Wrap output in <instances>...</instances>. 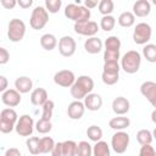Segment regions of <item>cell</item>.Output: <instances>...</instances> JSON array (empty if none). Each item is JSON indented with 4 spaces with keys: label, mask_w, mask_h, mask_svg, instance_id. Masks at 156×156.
Listing matches in <instances>:
<instances>
[{
    "label": "cell",
    "mask_w": 156,
    "mask_h": 156,
    "mask_svg": "<svg viewBox=\"0 0 156 156\" xmlns=\"http://www.w3.org/2000/svg\"><path fill=\"white\" fill-rule=\"evenodd\" d=\"M94 89V80L90 76H79L74 84L69 88L71 95L74 100H84L87 95H89Z\"/></svg>",
    "instance_id": "6da1fadb"
},
{
    "label": "cell",
    "mask_w": 156,
    "mask_h": 156,
    "mask_svg": "<svg viewBox=\"0 0 156 156\" xmlns=\"http://www.w3.org/2000/svg\"><path fill=\"white\" fill-rule=\"evenodd\" d=\"M141 65V55L136 50H129L121 57V68L128 73L134 74L139 71Z\"/></svg>",
    "instance_id": "7a4b0ae2"
},
{
    "label": "cell",
    "mask_w": 156,
    "mask_h": 156,
    "mask_svg": "<svg viewBox=\"0 0 156 156\" xmlns=\"http://www.w3.org/2000/svg\"><path fill=\"white\" fill-rule=\"evenodd\" d=\"M65 16L66 18L73 21L74 23L87 22V21H90V10L87 9L84 5L68 4L65 7Z\"/></svg>",
    "instance_id": "3957f363"
},
{
    "label": "cell",
    "mask_w": 156,
    "mask_h": 156,
    "mask_svg": "<svg viewBox=\"0 0 156 156\" xmlns=\"http://www.w3.org/2000/svg\"><path fill=\"white\" fill-rule=\"evenodd\" d=\"M18 118L20 117L13 108L11 107L2 108L0 112V132L4 134L11 133L16 128Z\"/></svg>",
    "instance_id": "277c9868"
},
{
    "label": "cell",
    "mask_w": 156,
    "mask_h": 156,
    "mask_svg": "<svg viewBox=\"0 0 156 156\" xmlns=\"http://www.w3.org/2000/svg\"><path fill=\"white\" fill-rule=\"evenodd\" d=\"M26 34V23L20 18L10 20L7 24V37L10 41L18 43L24 38Z\"/></svg>",
    "instance_id": "5b68a950"
},
{
    "label": "cell",
    "mask_w": 156,
    "mask_h": 156,
    "mask_svg": "<svg viewBox=\"0 0 156 156\" xmlns=\"http://www.w3.org/2000/svg\"><path fill=\"white\" fill-rule=\"evenodd\" d=\"M48 22H49V12L46 11V9L40 5L35 6L32 11L30 20H29L30 27L35 30H40L46 26Z\"/></svg>",
    "instance_id": "8992f818"
},
{
    "label": "cell",
    "mask_w": 156,
    "mask_h": 156,
    "mask_svg": "<svg viewBox=\"0 0 156 156\" xmlns=\"http://www.w3.org/2000/svg\"><path fill=\"white\" fill-rule=\"evenodd\" d=\"M152 29L149 23L140 22L135 26L133 30V41L138 45H146V43L151 39Z\"/></svg>",
    "instance_id": "52a82bcc"
},
{
    "label": "cell",
    "mask_w": 156,
    "mask_h": 156,
    "mask_svg": "<svg viewBox=\"0 0 156 156\" xmlns=\"http://www.w3.org/2000/svg\"><path fill=\"white\" fill-rule=\"evenodd\" d=\"M129 145V134L124 130L116 132L111 138V147L116 154H124Z\"/></svg>",
    "instance_id": "ba28073f"
},
{
    "label": "cell",
    "mask_w": 156,
    "mask_h": 156,
    "mask_svg": "<svg viewBox=\"0 0 156 156\" xmlns=\"http://www.w3.org/2000/svg\"><path fill=\"white\" fill-rule=\"evenodd\" d=\"M34 128H35V124L33 118L29 115H22L17 121L15 130L20 136H29L32 135Z\"/></svg>",
    "instance_id": "9c48e42d"
},
{
    "label": "cell",
    "mask_w": 156,
    "mask_h": 156,
    "mask_svg": "<svg viewBox=\"0 0 156 156\" xmlns=\"http://www.w3.org/2000/svg\"><path fill=\"white\" fill-rule=\"evenodd\" d=\"M74 32L79 35H84V37H95L98 30H99V26L95 21H87V22H78L74 23L73 27Z\"/></svg>",
    "instance_id": "30bf717a"
},
{
    "label": "cell",
    "mask_w": 156,
    "mask_h": 156,
    "mask_svg": "<svg viewBox=\"0 0 156 156\" xmlns=\"http://www.w3.org/2000/svg\"><path fill=\"white\" fill-rule=\"evenodd\" d=\"M76 76L69 69H61L54 74V82L56 85L62 88H71L76 82Z\"/></svg>",
    "instance_id": "8fae6325"
},
{
    "label": "cell",
    "mask_w": 156,
    "mask_h": 156,
    "mask_svg": "<svg viewBox=\"0 0 156 156\" xmlns=\"http://www.w3.org/2000/svg\"><path fill=\"white\" fill-rule=\"evenodd\" d=\"M77 43L71 35H63L58 40V51L63 57H71L74 55Z\"/></svg>",
    "instance_id": "7c38bea8"
},
{
    "label": "cell",
    "mask_w": 156,
    "mask_h": 156,
    "mask_svg": "<svg viewBox=\"0 0 156 156\" xmlns=\"http://www.w3.org/2000/svg\"><path fill=\"white\" fill-rule=\"evenodd\" d=\"M140 93L156 108V83L152 80L144 82L140 85Z\"/></svg>",
    "instance_id": "4fadbf2b"
},
{
    "label": "cell",
    "mask_w": 156,
    "mask_h": 156,
    "mask_svg": "<svg viewBox=\"0 0 156 156\" xmlns=\"http://www.w3.org/2000/svg\"><path fill=\"white\" fill-rule=\"evenodd\" d=\"M21 93H18L16 89H7L6 91L1 93V101L7 107H16L21 104Z\"/></svg>",
    "instance_id": "5bb4252c"
},
{
    "label": "cell",
    "mask_w": 156,
    "mask_h": 156,
    "mask_svg": "<svg viewBox=\"0 0 156 156\" xmlns=\"http://www.w3.org/2000/svg\"><path fill=\"white\" fill-rule=\"evenodd\" d=\"M130 108V104L129 100L124 96H117L113 99L112 101V111L117 115V116H124L129 112Z\"/></svg>",
    "instance_id": "9a60e30c"
},
{
    "label": "cell",
    "mask_w": 156,
    "mask_h": 156,
    "mask_svg": "<svg viewBox=\"0 0 156 156\" xmlns=\"http://www.w3.org/2000/svg\"><path fill=\"white\" fill-rule=\"evenodd\" d=\"M85 112V106H84V102L79 101V100H74L72 101L68 107H67V116L71 118V119H80L83 117Z\"/></svg>",
    "instance_id": "2e32d148"
},
{
    "label": "cell",
    "mask_w": 156,
    "mask_h": 156,
    "mask_svg": "<svg viewBox=\"0 0 156 156\" xmlns=\"http://www.w3.org/2000/svg\"><path fill=\"white\" fill-rule=\"evenodd\" d=\"M84 106L88 111H99L102 106V98L99 94L90 93L84 98Z\"/></svg>",
    "instance_id": "e0dca14e"
},
{
    "label": "cell",
    "mask_w": 156,
    "mask_h": 156,
    "mask_svg": "<svg viewBox=\"0 0 156 156\" xmlns=\"http://www.w3.org/2000/svg\"><path fill=\"white\" fill-rule=\"evenodd\" d=\"M151 12V4L147 0H136L133 4V13L136 17H146Z\"/></svg>",
    "instance_id": "ac0fdd59"
},
{
    "label": "cell",
    "mask_w": 156,
    "mask_h": 156,
    "mask_svg": "<svg viewBox=\"0 0 156 156\" xmlns=\"http://www.w3.org/2000/svg\"><path fill=\"white\" fill-rule=\"evenodd\" d=\"M102 48H104V43L98 37H90L84 41V50L88 54H91V55L99 54L102 50Z\"/></svg>",
    "instance_id": "d6986e66"
},
{
    "label": "cell",
    "mask_w": 156,
    "mask_h": 156,
    "mask_svg": "<svg viewBox=\"0 0 156 156\" xmlns=\"http://www.w3.org/2000/svg\"><path fill=\"white\" fill-rule=\"evenodd\" d=\"M49 100L48 91L44 88H35L30 93V102L34 106H43Z\"/></svg>",
    "instance_id": "ffe728a7"
},
{
    "label": "cell",
    "mask_w": 156,
    "mask_h": 156,
    "mask_svg": "<svg viewBox=\"0 0 156 156\" xmlns=\"http://www.w3.org/2000/svg\"><path fill=\"white\" fill-rule=\"evenodd\" d=\"M33 88V80L27 76H21L15 80V89L21 94H27Z\"/></svg>",
    "instance_id": "44dd1931"
},
{
    "label": "cell",
    "mask_w": 156,
    "mask_h": 156,
    "mask_svg": "<svg viewBox=\"0 0 156 156\" xmlns=\"http://www.w3.org/2000/svg\"><path fill=\"white\" fill-rule=\"evenodd\" d=\"M108 126L111 129H113L116 132L124 130L126 128H128L130 126V119L128 117H124V116H117V117H113L110 119Z\"/></svg>",
    "instance_id": "7402d4cb"
},
{
    "label": "cell",
    "mask_w": 156,
    "mask_h": 156,
    "mask_svg": "<svg viewBox=\"0 0 156 156\" xmlns=\"http://www.w3.org/2000/svg\"><path fill=\"white\" fill-rule=\"evenodd\" d=\"M40 45L44 50L46 51H51L56 48L57 45V39L54 34L51 33H46V34H43L41 38H40Z\"/></svg>",
    "instance_id": "603a6c76"
},
{
    "label": "cell",
    "mask_w": 156,
    "mask_h": 156,
    "mask_svg": "<svg viewBox=\"0 0 156 156\" xmlns=\"http://www.w3.org/2000/svg\"><path fill=\"white\" fill-rule=\"evenodd\" d=\"M118 24L123 28H129L132 27L134 23H135V16L133 12L130 11H124L122 12L119 16H118V20H117Z\"/></svg>",
    "instance_id": "cb8c5ba5"
},
{
    "label": "cell",
    "mask_w": 156,
    "mask_h": 156,
    "mask_svg": "<svg viewBox=\"0 0 156 156\" xmlns=\"http://www.w3.org/2000/svg\"><path fill=\"white\" fill-rule=\"evenodd\" d=\"M93 156H111L110 146L106 141L100 140L93 146Z\"/></svg>",
    "instance_id": "d4e9b609"
},
{
    "label": "cell",
    "mask_w": 156,
    "mask_h": 156,
    "mask_svg": "<svg viewBox=\"0 0 156 156\" xmlns=\"http://www.w3.org/2000/svg\"><path fill=\"white\" fill-rule=\"evenodd\" d=\"M143 56L147 62L155 63L156 62V44H146L143 48Z\"/></svg>",
    "instance_id": "484cf974"
},
{
    "label": "cell",
    "mask_w": 156,
    "mask_h": 156,
    "mask_svg": "<svg viewBox=\"0 0 156 156\" xmlns=\"http://www.w3.org/2000/svg\"><path fill=\"white\" fill-rule=\"evenodd\" d=\"M87 136L89 138V140H91L94 143H98L102 138V129L99 126L93 124V126L88 127V129H87Z\"/></svg>",
    "instance_id": "4316f807"
},
{
    "label": "cell",
    "mask_w": 156,
    "mask_h": 156,
    "mask_svg": "<svg viewBox=\"0 0 156 156\" xmlns=\"http://www.w3.org/2000/svg\"><path fill=\"white\" fill-rule=\"evenodd\" d=\"M136 140L140 145H150L154 140L152 132H150L149 129H140L136 133Z\"/></svg>",
    "instance_id": "83f0119b"
},
{
    "label": "cell",
    "mask_w": 156,
    "mask_h": 156,
    "mask_svg": "<svg viewBox=\"0 0 156 156\" xmlns=\"http://www.w3.org/2000/svg\"><path fill=\"white\" fill-rule=\"evenodd\" d=\"M55 141L51 136H44V138H40V144H39V150H40V154H49L52 151L54 146H55Z\"/></svg>",
    "instance_id": "f1b7e54d"
},
{
    "label": "cell",
    "mask_w": 156,
    "mask_h": 156,
    "mask_svg": "<svg viewBox=\"0 0 156 156\" xmlns=\"http://www.w3.org/2000/svg\"><path fill=\"white\" fill-rule=\"evenodd\" d=\"M121 45H122L121 39H119L117 35H110V37H107V39H106L105 43H104L105 50H115V51H119Z\"/></svg>",
    "instance_id": "f546056e"
},
{
    "label": "cell",
    "mask_w": 156,
    "mask_h": 156,
    "mask_svg": "<svg viewBox=\"0 0 156 156\" xmlns=\"http://www.w3.org/2000/svg\"><path fill=\"white\" fill-rule=\"evenodd\" d=\"M116 26V18L112 15L102 16L100 20V28L105 32H111Z\"/></svg>",
    "instance_id": "4dcf8cb0"
},
{
    "label": "cell",
    "mask_w": 156,
    "mask_h": 156,
    "mask_svg": "<svg viewBox=\"0 0 156 156\" xmlns=\"http://www.w3.org/2000/svg\"><path fill=\"white\" fill-rule=\"evenodd\" d=\"M39 144H40V138L39 136H29L26 141L27 149L32 155H39L40 154Z\"/></svg>",
    "instance_id": "1f68e13d"
},
{
    "label": "cell",
    "mask_w": 156,
    "mask_h": 156,
    "mask_svg": "<svg viewBox=\"0 0 156 156\" xmlns=\"http://www.w3.org/2000/svg\"><path fill=\"white\" fill-rule=\"evenodd\" d=\"M98 7H99V12L102 16H108L112 13V11L115 9V4L112 0H100Z\"/></svg>",
    "instance_id": "d6a6232c"
},
{
    "label": "cell",
    "mask_w": 156,
    "mask_h": 156,
    "mask_svg": "<svg viewBox=\"0 0 156 156\" xmlns=\"http://www.w3.org/2000/svg\"><path fill=\"white\" fill-rule=\"evenodd\" d=\"M77 146H78V144L73 140L62 141L63 156H77Z\"/></svg>",
    "instance_id": "836d02e7"
},
{
    "label": "cell",
    "mask_w": 156,
    "mask_h": 156,
    "mask_svg": "<svg viewBox=\"0 0 156 156\" xmlns=\"http://www.w3.org/2000/svg\"><path fill=\"white\" fill-rule=\"evenodd\" d=\"M51 129H52V123H51V121L40 118V119H38L37 123H35V130H37L38 133H40V134H46V133H49Z\"/></svg>",
    "instance_id": "e575fe53"
},
{
    "label": "cell",
    "mask_w": 156,
    "mask_h": 156,
    "mask_svg": "<svg viewBox=\"0 0 156 156\" xmlns=\"http://www.w3.org/2000/svg\"><path fill=\"white\" fill-rule=\"evenodd\" d=\"M77 156H93V146L88 141H79L77 146Z\"/></svg>",
    "instance_id": "d590c367"
},
{
    "label": "cell",
    "mask_w": 156,
    "mask_h": 156,
    "mask_svg": "<svg viewBox=\"0 0 156 156\" xmlns=\"http://www.w3.org/2000/svg\"><path fill=\"white\" fill-rule=\"evenodd\" d=\"M61 6H62L61 0H45V2H44V7L46 9V11L49 13H57L60 11Z\"/></svg>",
    "instance_id": "8d00e7d4"
},
{
    "label": "cell",
    "mask_w": 156,
    "mask_h": 156,
    "mask_svg": "<svg viewBox=\"0 0 156 156\" xmlns=\"http://www.w3.org/2000/svg\"><path fill=\"white\" fill-rule=\"evenodd\" d=\"M43 112H41V118H44V119H48V121H50L51 119V117H52V113H54V107H55V104H54V101L52 100H48L43 106Z\"/></svg>",
    "instance_id": "74e56055"
},
{
    "label": "cell",
    "mask_w": 156,
    "mask_h": 156,
    "mask_svg": "<svg viewBox=\"0 0 156 156\" xmlns=\"http://www.w3.org/2000/svg\"><path fill=\"white\" fill-rule=\"evenodd\" d=\"M101 79H102L104 84H106V85H115V84L118 82V79H119V74H113V73L102 72Z\"/></svg>",
    "instance_id": "f35d334b"
},
{
    "label": "cell",
    "mask_w": 156,
    "mask_h": 156,
    "mask_svg": "<svg viewBox=\"0 0 156 156\" xmlns=\"http://www.w3.org/2000/svg\"><path fill=\"white\" fill-rule=\"evenodd\" d=\"M119 58H121L119 51H115V50L104 51V62H118Z\"/></svg>",
    "instance_id": "ab89813d"
},
{
    "label": "cell",
    "mask_w": 156,
    "mask_h": 156,
    "mask_svg": "<svg viewBox=\"0 0 156 156\" xmlns=\"http://www.w3.org/2000/svg\"><path fill=\"white\" fill-rule=\"evenodd\" d=\"M119 69H121V65L118 62H104V69H102V72L119 74Z\"/></svg>",
    "instance_id": "60d3db41"
},
{
    "label": "cell",
    "mask_w": 156,
    "mask_h": 156,
    "mask_svg": "<svg viewBox=\"0 0 156 156\" xmlns=\"http://www.w3.org/2000/svg\"><path fill=\"white\" fill-rule=\"evenodd\" d=\"M155 152H156V151H155V149L151 146V144H150V145H141L138 156H154Z\"/></svg>",
    "instance_id": "b9f144b4"
},
{
    "label": "cell",
    "mask_w": 156,
    "mask_h": 156,
    "mask_svg": "<svg viewBox=\"0 0 156 156\" xmlns=\"http://www.w3.org/2000/svg\"><path fill=\"white\" fill-rule=\"evenodd\" d=\"M10 60V52L5 48H0V65H6Z\"/></svg>",
    "instance_id": "7bdbcfd3"
},
{
    "label": "cell",
    "mask_w": 156,
    "mask_h": 156,
    "mask_svg": "<svg viewBox=\"0 0 156 156\" xmlns=\"http://www.w3.org/2000/svg\"><path fill=\"white\" fill-rule=\"evenodd\" d=\"M52 156H63V147H62V143H56L52 151H51Z\"/></svg>",
    "instance_id": "ee69618b"
},
{
    "label": "cell",
    "mask_w": 156,
    "mask_h": 156,
    "mask_svg": "<svg viewBox=\"0 0 156 156\" xmlns=\"http://www.w3.org/2000/svg\"><path fill=\"white\" fill-rule=\"evenodd\" d=\"M1 5H2L4 9L11 10L17 5V1L16 0H1Z\"/></svg>",
    "instance_id": "f6af8a7d"
},
{
    "label": "cell",
    "mask_w": 156,
    "mask_h": 156,
    "mask_svg": "<svg viewBox=\"0 0 156 156\" xmlns=\"http://www.w3.org/2000/svg\"><path fill=\"white\" fill-rule=\"evenodd\" d=\"M4 156H22V155H21V151L17 147H10L5 151Z\"/></svg>",
    "instance_id": "bcb514c9"
},
{
    "label": "cell",
    "mask_w": 156,
    "mask_h": 156,
    "mask_svg": "<svg viewBox=\"0 0 156 156\" xmlns=\"http://www.w3.org/2000/svg\"><path fill=\"white\" fill-rule=\"evenodd\" d=\"M17 5L22 9H29L33 5V0H18Z\"/></svg>",
    "instance_id": "7dc6e473"
},
{
    "label": "cell",
    "mask_w": 156,
    "mask_h": 156,
    "mask_svg": "<svg viewBox=\"0 0 156 156\" xmlns=\"http://www.w3.org/2000/svg\"><path fill=\"white\" fill-rule=\"evenodd\" d=\"M7 84H9V82H7L6 77L5 76H0V91L1 93L7 90Z\"/></svg>",
    "instance_id": "c3c4849f"
},
{
    "label": "cell",
    "mask_w": 156,
    "mask_h": 156,
    "mask_svg": "<svg viewBox=\"0 0 156 156\" xmlns=\"http://www.w3.org/2000/svg\"><path fill=\"white\" fill-rule=\"evenodd\" d=\"M99 2L100 1H98V0H85L84 1V6L90 10V9H94V7L99 6Z\"/></svg>",
    "instance_id": "681fc988"
},
{
    "label": "cell",
    "mask_w": 156,
    "mask_h": 156,
    "mask_svg": "<svg viewBox=\"0 0 156 156\" xmlns=\"http://www.w3.org/2000/svg\"><path fill=\"white\" fill-rule=\"evenodd\" d=\"M151 121H152V122L156 124V108H155V110L151 112Z\"/></svg>",
    "instance_id": "f907efd6"
},
{
    "label": "cell",
    "mask_w": 156,
    "mask_h": 156,
    "mask_svg": "<svg viewBox=\"0 0 156 156\" xmlns=\"http://www.w3.org/2000/svg\"><path fill=\"white\" fill-rule=\"evenodd\" d=\"M152 136H154V139L156 140V128H155V129L152 130Z\"/></svg>",
    "instance_id": "816d5d0a"
},
{
    "label": "cell",
    "mask_w": 156,
    "mask_h": 156,
    "mask_svg": "<svg viewBox=\"0 0 156 156\" xmlns=\"http://www.w3.org/2000/svg\"><path fill=\"white\" fill-rule=\"evenodd\" d=\"M152 4H154V5L156 6V0H154V1H152Z\"/></svg>",
    "instance_id": "f5cc1de1"
},
{
    "label": "cell",
    "mask_w": 156,
    "mask_h": 156,
    "mask_svg": "<svg viewBox=\"0 0 156 156\" xmlns=\"http://www.w3.org/2000/svg\"><path fill=\"white\" fill-rule=\"evenodd\" d=\"M154 156H156V152H155V155H154Z\"/></svg>",
    "instance_id": "db71d44e"
}]
</instances>
